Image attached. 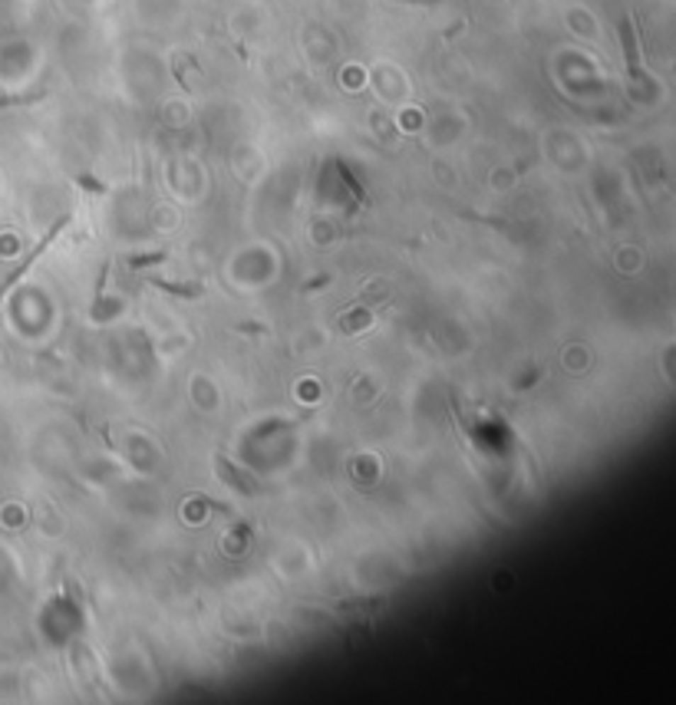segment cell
Returning <instances> with one entry per match:
<instances>
[{"instance_id": "obj_1", "label": "cell", "mask_w": 676, "mask_h": 705, "mask_svg": "<svg viewBox=\"0 0 676 705\" xmlns=\"http://www.w3.org/2000/svg\"><path fill=\"white\" fill-rule=\"evenodd\" d=\"M155 287H162V290H169V294L175 297H185V300H195V297L205 294V287L201 284H169V280H152Z\"/></svg>"}, {"instance_id": "obj_2", "label": "cell", "mask_w": 676, "mask_h": 705, "mask_svg": "<svg viewBox=\"0 0 676 705\" xmlns=\"http://www.w3.org/2000/svg\"><path fill=\"white\" fill-rule=\"evenodd\" d=\"M620 37L627 43V57H630V73L637 76V43H633V30H630V20L627 23H620Z\"/></svg>"}, {"instance_id": "obj_3", "label": "cell", "mask_w": 676, "mask_h": 705, "mask_svg": "<svg viewBox=\"0 0 676 705\" xmlns=\"http://www.w3.org/2000/svg\"><path fill=\"white\" fill-rule=\"evenodd\" d=\"M162 260H165V254L159 251V254H149V258H133L129 264L133 267H149V264H162Z\"/></svg>"}]
</instances>
